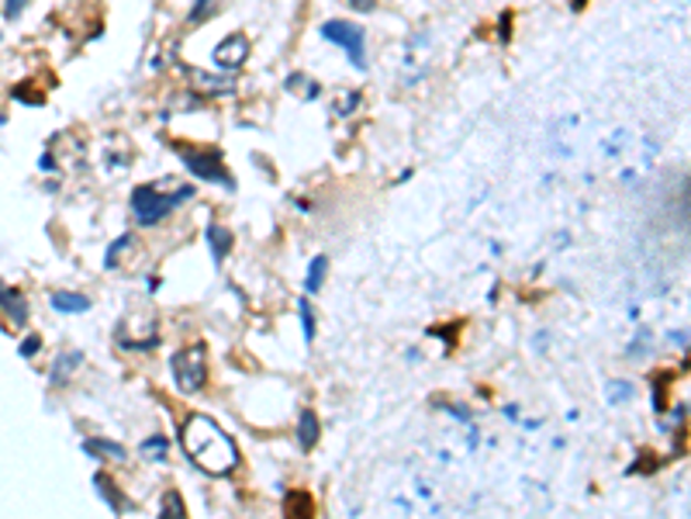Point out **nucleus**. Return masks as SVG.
I'll return each instance as SVG.
<instances>
[{
	"instance_id": "1",
	"label": "nucleus",
	"mask_w": 691,
	"mask_h": 519,
	"mask_svg": "<svg viewBox=\"0 0 691 519\" xmlns=\"http://www.w3.org/2000/svg\"><path fill=\"white\" fill-rule=\"evenodd\" d=\"M180 443L187 457L214 478L229 475V471L239 464V451H235L232 437L208 416H190L180 430Z\"/></svg>"
},
{
	"instance_id": "2",
	"label": "nucleus",
	"mask_w": 691,
	"mask_h": 519,
	"mask_svg": "<svg viewBox=\"0 0 691 519\" xmlns=\"http://www.w3.org/2000/svg\"><path fill=\"white\" fill-rule=\"evenodd\" d=\"M194 198V187H177V191H159L156 184H138L135 191H132V216L138 225H159L174 216V211Z\"/></svg>"
},
{
	"instance_id": "3",
	"label": "nucleus",
	"mask_w": 691,
	"mask_h": 519,
	"mask_svg": "<svg viewBox=\"0 0 691 519\" xmlns=\"http://www.w3.org/2000/svg\"><path fill=\"white\" fill-rule=\"evenodd\" d=\"M170 371H174V385L180 395H198L208 382V350L201 343H194V346L174 353Z\"/></svg>"
},
{
	"instance_id": "4",
	"label": "nucleus",
	"mask_w": 691,
	"mask_h": 519,
	"mask_svg": "<svg viewBox=\"0 0 691 519\" xmlns=\"http://www.w3.org/2000/svg\"><path fill=\"white\" fill-rule=\"evenodd\" d=\"M177 153H180V159H183V167L194 174L198 180H208V184H222L225 191H235V180H232V174L225 170V163H222V156L219 153H201V150H190V146H177Z\"/></svg>"
},
{
	"instance_id": "5",
	"label": "nucleus",
	"mask_w": 691,
	"mask_h": 519,
	"mask_svg": "<svg viewBox=\"0 0 691 519\" xmlns=\"http://www.w3.org/2000/svg\"><path fill=\"white\" fill-rule=\"evenodd\" d=\"M322 38L336 42L339 49L353 59V66H367V32L353 21H325L322 25Z\"/></svg>"
},
{
	"instance_id": "6",
	"label": "nucleus",
	"mask_w": 691,
	"mask_h": 519,
	"mask_svg": "<svg viewBox=\"0 0 691 519\" xmlns=\"http://www.w3.org/2000/svg\"><path fill=\"white\" fill-rule=\"evenodd\" d=\"M211 59L219 63L222 69H239L249 59V38L246 35H229L222 45H214Z\"/></svg>"
},
{
	"instance_id": "7",
	"label": "nucleus",
	"mask_w": 691,
	"mask_h": 519,
	"mask_svg": "<svg viewBox=\"0 0 691 519\" xmlns=\"http://www.w3.org/2000/svg\"><path fill=\"white\" fill-rule=\"evenodd\" d=\"M204 243H208V250H211V260H214V267H222L225 260H229V253L235 250V235L225 229V225H208L204 229Z\"/></svg>"
},
{
	"instance_id": "8",
	"label": "nucleus",
	"mask_w": 691,
	"mask_h": 519,
	"mask_svg": "<svg viewBox=\"0 0 691 519\" xmlns=\"http://www.w3.org/2000/svg\"><path fill=\"white\" fill-rule=\"evenodd\" d=\"M0 309H4V316L14 325H25L29 322V301H25V295H21L18 288H8L4 280H0Z\"/></svg>"
},
{
	"instance_id": "9",
	"label": "nucleus",
	"mask_w": 691,
	"mask_h": 519,
	"mask_svg": "<svg viewBox=\"0 0 691 519\" xmlns=\"http://www.w3.org/2000/svg\"><path fill=\"white\" fill-rule=\"evenodd\" d=\"M93 488H98V495L108 503V509H111V512H125V509H132V503L125 499L122 492H118L114 478H111V475H104V471H98V475H93Z\"/></svg>"
},
{
	"instance_id": "10",
	"label": "nucleus",
	"mask_w": 691,
	"mask_h": 519,
	"mask_svg": "<svg viewBox=\"0 0 691 519\" xmlns=\"http://www.w3.org/2000/svg\"><path fill=\"white\" fill-rule=\"evenodd\" d=\"M322 437V427H319V416L312 409H301L298 416V446L308 454V451H315V443Z\"/></svg>"
},
{
	"instance_id": "11",
	"label": "nucleus",
	"mask_w": 691,
	"mask_h": 519,
	"mask_svg": "<svg viewBox=\"0 0 691 519\" xmlns=\"http://www.w3.org/2000/svg\"><path fill=\"white\" fill-rule=\"evenodd\" d=\"M53 309L56 312H63V316H83V312H90V298L87 295H80V291H53Z\"/></svg>"
},
{
	"instance_id": "12",
	"label": "nucleus",
	"mask_w": 691,
	"mask_h": 519,
	"mask_svg": "<svg viewBox=\"0 0 691 519\" xmlns=\"http://www.w3.org/2000/svg\"><path fill=\"white\" fill-rule=\"evenodd\" d=\"M80 364H83V353H80V350H66V353H59L56 364H53V371H49V382H53L56 388L66 385V382H69V374H74Z\"/></svg>"
},
{
	"instance_id": "13",
	"label": "nucleus",
	"mask_w": 691,
	"mask_h": 519,
	"mask_svg": "<svg viewBox=\"0 0 691 519\" xmlns=\"http://www.w3.org/2000/svg\"><path fill=\"white\" fill-rule=\"evenodd\" d=\"M83 451L90 454V457H111V461H125L129 454H125V446L122 443H114V440H83Z\"/></svg>"
},
{
	"instance_id": "14",
	"label": "nucleus",
	"mask_w": 691,
	"mask_h": 519,
	"mask_svg": "<svg viewBox=\"0 0 691 519\" xmlns=\"http://www.w3.org/2000/svg\"><path fill=\"white\" fill-rule=\"evenodd\" d=\"M325 274H328V256L319 253L312 264H308V277H304V291L308 295H319L322 285H325Z\"/></svg>"
},
{
	"instance_id": "15",
	"label": "nucleus",
	"mask_w": 691,
	"mask_h": 519,
	"mask_svg": "<svg viewBox=\"0 0 691 519\" xmlns=\"http://www.w3.org/2000/svg\"><path fill=\"white\" fill-rule=\"evenodd\" d=\"M166 451H170V443H166V437H159V433H153L149 440H142V457H146V461L163 464L166 461Z\"/></svg>"
},
{
	"instance_id": "16",
	"label": "nucleus",
	"mask_w": 691,
	"mask_h": 519,
	"mask_svg": "<svg viewBox=\"0 0 691 519\" xmlns=\"http://www.w3.org/2000/svg\"><path fill=\"white\" fill-rule=\"evenodd\" d=\"M283 509H288V516H312L315 512V503L308 492H291L288 503H283Z\"/></svg>"
},
{
	"instance_id": "17",
	"label": "nucleus",
	"mask_w": 691,
	"mask_h": 519,
	"mask_svg": "<svg viewBox=\"0 0 691 519\" xmlns=\"http://www.w3.org/2000/svg\"><path fill=\"white\" fill-rule=\"evenodd\" d=\"M159 516L163 519H180V516H187V506H183V499H180V492H166L163 495V503H159Z\"/></svg>"
},
{
	"instance_id": "18",
	"label": "nucleus",
	"mask_w": 691,
	"mask_h": 519,
	"mask_svg": "<svg viewBox=\"0 0 691 519\" xmlns=\"http://www.w3.org/2000/svg\"><path fill=\"white\" fill-rule=\"evenodd\" d=\"M132 240H135V235L125 232V235H118V240L108 246V253H104V270H118V256H122L132 246Z\"/></svg>"
},
{
	"instance_id": "19",
	"label": "nucleus",
	"mask_w": 691,
	"mask_h": 519,
	"mask_svg": "<svg viewBox=\"0 0 691 519\" xmlns=\"http://www.w3.org/2000/svg\"><path fill=\"white\" fill-rule=\"evenodd\" d=\"M298 312H301V333H304V343L315 340V312H312V301H308V295L298 301Z\"/></svg>"
},
{
	"instance_id": "20",
	"label": "nucleus",
	"mask_w": 691,
	"mask_h": 519,
	"mask_svg": "<svg viewBox=\"0 0 691 519\" xmlns=\"http://www.w3.org/2000/svg\"><path fill=\"white\" fill-rule=\"evenodd\" d=\"M633 395H636V388L629 382H609V388H605L609 406H623V402H629Z\"/></svg>"
},
{
	"instance_id": "21",
	"label": "nucleus",
	"mask_w": 691,
	"mask_h": 519,
	"mask_svg": "<svg viewBox=\"0 0 691 519\" xmlns=\"http://www.w3.org/2000/svg\"><path fill=\"white\" fill-rule=\"evenodd\" d=\"M219 4H222V0H194V8H190L187 21H190V25H201V21H204L214 8H219Z\"/></svg>"
},
{
	"instance_id": "22",
	"label": "nucleus",
	"mask_w": 691,
	"mask_h": 519,
	"mask_svg": "<svg viewBox=\"0 0 691 519\" xmlns=\"http://www.w3.org/2000/svg\"><path fill=\"white\" fill-rule=\"evenodd\" d=\"M38 350H42V336H25V340H21V346H18V353H21L25 361H32Z\"/></svg>"
},
{
	"instance_id": "23",
	"label": "nucleus",
	"mask_w": 691,
	"mask_h": 519,
	"mask_svg": "<svg viewBox=\"0 0 691 519\" xmlns=\"http://www.w3.org/2000/svg\"><path fill=\"white\" fill-rule=\"evenodd\" d=\"M664 377H667V374L654 377V412H664V409H667V395H664Z\"/></svg>"
},
{
	"instance_id": "24",
	"label": "nucleus",
	"mask_w": 691,
	"mask_h": 519,
	"mask_svg": "<svg viewBox=\"0 0 691 519\" xmlns=\"http://www.w3.org/2000/svg\"><path fill=\"white\" fill-rule=\"evenodd\" d=\"M647 343H650V329H639V336L626 346V357H639L643 346H647Z\"/></svg>"
},
{
	"instance_id": "25",
	"label": "nucleus",
	"mask_w": 691,
	"mask_h": 519,
	"mask_svg": "<svg viewBox=\"0 0 691 519\" xmlns=\"http://www.w3.org/2000/svg\"><path fill=\"white\" fill-rule=\"evenodd\" d=\"M343 101H346V104H339L336 111H339V114H349V111L356 108V101H360V93H356V90H353V93H349V98H343Z\"/></svg>"
},
{
	"instance_id": "26",
	"label": "nucleus",
	"mask_w": 691,
	"mask_h": 519,
	"mask_svg": "<svg viewBox=\"0 0 691 519\" xmlns=\"http://www.w3.org/2000/svg\"><path fill=\"white\" fill-rule=\"evenodd\" d=\"M21 8H25V0H8V8H4V18H18Z\"/></svg>"
},
{
	"instance_id": "27",
	"label": "nucleus",
	"mask_w": 691,
	"mask_h": 519,
	"mask_svg": "<svg viewBox=\"0 0 691 519\" xmlns=\"http://www.w3.org/2000/svg\"><path fill=\"white\" fill-rule=\"evenodd\" d=\"M374 4H377V0H349V8H353V11H364V14L374 11Z\"/></svg>"
},
{
	"instance_id": "28",
	"label": "nucleus",
	"mask_w": 691,
	"mask_h": 519,
	"mask_svg": "<svg viewBox=\"0 0 691 519\" xmlns=\"http://www.w3.org/2000/svg\"><path fill=\"white\" fill-rule=\"evenodd\" d=\"M446 412H449V416H457L460 422H470V412H467V409H460V406H446Z\"/></svg>"
},
{
	"instance_id": "29",
	"label": "nucleus",
	"mask_w": 691,
	"mask_h": 519,
	"mask_svg": "<svg viewBox=\"0 0 691 519\" xmlns=\"http://www.w3.org/2000/svg\"><path fill=\"white\" fill-rule=\"evenodd\" d=\"M667 340H671V343H678L681 350H688V333H684V329H681V333H671Z\"/></svg>"
},
{
	"instance_id": "30",
	"label": "nucleus",
	"mask_w": 691,
	"mask_h": 519,
	"mask_svg": "<svg viewBox=\"0 0 691 519\" xmlns=\"http://www.w3.org/2000/svg\"><path fill=\"white\" fill-rule=\"evenodd\" d=\"M509 21H512V14H502V42H509Z\"/></svg>"
},
{
	"instance_id": "31",
	"label": "nucleus",
	"mask_w": 691,
	"mask_h": 519,
	"mask_svg": "<svg viewBox=\"0 0 691 519\" xmlns=\"http://www.w3.org/2000/svg\"><path fill=\"white\" fill-rule=\"evenodd\" d=\"M588 4V0H570V8H575V11H581Z\"/></svg>"
}]
</instances>
